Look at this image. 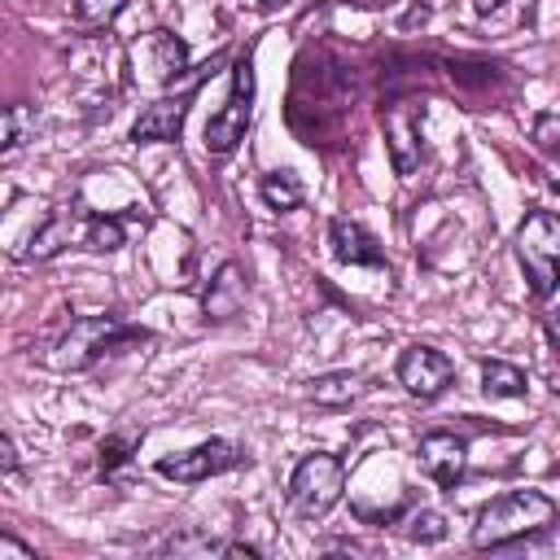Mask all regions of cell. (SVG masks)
<instances>
[{
    "instance_id": "484cf974",
    "label": "cell",
    "mask_w": 560,
    "mask_h": 560,
    "mask_svg": "<svg viewBox=\"0 0 560 560\" xmlns=\"http://www.w3.org/2000/svg\"><path fill=\"white\" fill-rule=\"evenodd\" d=\"M542 332H547V341H551V350L560 354V306H551V311L542 315Z\"/></svg>"
},
{
    "instance_id": "7a4b0ae2",
    "label": "cell",
    "mask_w": 560,
    "mask_h": 560,
    "mask_svg": "<svg viewBox=\"0 0 560 560\" xmlns=\"http://www.w3.org/2000/svg\"><path fill=\"white\" fill-rule=\"evenodd\" d=\"M556 525V503L542 490H512L490 499L472 521V547H508Z\"/></svg>"
},
{
    "instance_id": "6da1fadb",
    "label": "cell",
    "mask_w": 560,
    "mask_h": 560,
    "mask_svg": "<svg viewBox=\"0 0 560 560\" xmlns=\"http://www.w3.org/2000/svg\"><path fill=\"white\" fill-rule=\"evenodd\" d=\"M144 341H153L149 328L122 324L118 315H79L57 337V346L44 354V363L57 368V372H83V368L101 363L105 354H114L122 346H144Z\"/></svg>"
},
{
    "instance_id": "603a6c76",
    "label": "cell",
    "mask_w": 560,
    "mask_h": 560,
    "mask_svg": "<svg viewBox=\"0 0 560 560\" xmlns=\"http://www.w3.org/2000/svg\"><path fill=\"white\" fill-rule=\"evenodd\" d=\"M140 438H109L105 446H101V472H114L122 459H127V451L136 446Z\"/></svg>"
},
{
    "instance_id": "9a60e30c",
    "label": "cell",
    "mask_w": 560,
    "mask_h": 560,
    "mask_svg": "<svg viewBox=\"0 0 560 560\" xmlns=\"http://www.w3.org/2000/svg\"><path fill=\"white\" fill-rule=\"evenodd\" d=\"M481 389H486L490 398H525L529 381H525V372H521L516 363L486 359V363H481Z\"/></svg>"
},
{
    "instance_id": "8fae6325",
    "label": "cell",
    "mask_w": 560,
    "mask_h": 560,
    "mask_svg": "<svg viewBox=\"0 0 560 560\" xmlns=\"http://www.w3.org/2000/svg\"><path fill=\"white\" fill-rule=\"evenodd\" d=\"M385 122V136H389V153H394V171L398 175H411L416 162H420V105L411 101H398L381 114Z\"/></svg>"
},
{
    "instance_id": "4316f807",
    "label": "cell",
    "mask_w": 560,
    "mask_h": 560,
    "mask_svg": "<svg viewBox=\"0 0 560 560\" xmlns=\"http://www.w3.org/2000/svg\"><path fill=\"white\" fill-rule=\"evenodd\" d=\"M0 468H4L9 477L18 472V446H13V438H9V433L0 438Z\"/></svg>"
},
{
    "instance_id": "7c38bea8",
    "label": "cell",
    "mask_w": 560,
    "mask_h": 560,
    "mask_svg": "<svg viewBox=\"0 0 560 560\" xmlns=\"http://www.w3.org/2000/svg\"><path fill=\"white\" fill-rule=\"evenodd\" d=\"M79 228H88V219H83V210H79V206H57V210H48V214H44V223L31 232V241H26L22 258H26V262H44V258L61 254V249L74 241V232H79Z\"/></svg>"
},
{
    "instance_id": "2e32d148",
    "label": "cell",
    "mask_w": 560,
    "mask_h": 560,
    "mask_svg": "<svg viewBox=\"0 0 560 560\" xmlns=\"http://www.w3.org/2000/svg\"><path fill=\"white\" fill-rule=\"evenodd\" d=\"M258 192H262V201H267L271 210H298V206H302V184H298L293 171H271V175H262Z\"/></svg>"
},
{
    "instance_id": "3957f363",
    "label": "cell",
    "mask_w": 560,
    "mask_h": 560,
    "mask_svg": "<svg viewBox=\"0 0 560 560\" xmlns=\"http://www.w3.org/2000/svg\"><path fill=\"white\" fill-rule=\"evenodd\" d=\"M516 262L529 280V293L547 302L560 289V214L556 210H529L512 236Z\"/></svg>"
},
{
    "instance_id": "44dd1931",
    "label": "cell",
    "mask_w": 560,
    "mask_h": 560,
    "mask_svg": "<svg viewBox=\"0 0 560 560\" xmlns=\"http://www.w3.org/2000/svg\"><path fill=\"white\" fill-rule=\"evenodd\" d=\"M122 9H127V0H74V18L83 26H109Z\"/></svg>"
},
{
    "instance_id": "5bb4252c",
    "label": "cell",
    "mask_w": 560,
    "mask_h": 560,
    "mask_svg": "<svg viewBox=\"0 0 560 560\" xmlns=\"http://www.w3.org/2000/svg\"><path fill=\"white\" fill-rule=\"evenodd\" d=\"M149 52H153V79L158 83H175L188 66V44L171 31H153L149 35Z\"/></svg>"
},
{
    "instance_id": "ba28073f",
    "label": "cell",
    "mask_w": 560,
    "mask_h": 560,
    "mask_svg": "<svg viewBox=\"0 0 560 560\" xmlns=\"http://www.w3.org/2000/svg\"><path fill=\"white\" fill-rule=\"evenodd\" d=\"M416 455H420V468H424L442 490H455V481L464 477V464H468V442L455 438V433H446V429H438V433H424V438H420Z\"/></svg>"
},
{
    "instance_id": "f1b7e54d",
    "label": "cell",
    "mask_w": 560,
    "mask_h": 560,
    "mask_svg": "<svg viewBox=\"0 0 560 560\" xmlns=\"http://www.w3.org/2000/svg\"><path fill=\"white\" fill-rule=\"evenodd\" d=\"M258 4H267V9H276V4H284V0H258Z\"/></svg>"
},
{
    "instance_id": "8992f818",
    "label": "cell",
    "mask_w": 560,
    "mask_h": 560,
    "mask_svg": "<svg viewBox=\"0 0 560 560\" xmlns=\"http://www.w3.org/2000/svg\"><path fill=\"white\" fill-rule=\"evenodd\" d=\"M245 459H249L245 446H236V442H228V438H210V442H197V446H188V451L162 455V459H158V477L197 486V481H206V477H219V472L241 468Z\"/></svg>"
},
{
    "instance_id": "d6986e66",
    "label": "cell",
    "mask_w": 560,
    "mask_h": 560,
    "mask_svg": "<svg viewBox=\"0 0 560 560\" xmlns=\"http://www.w3.org/2000/svg\"><path fill=\"white\" fill-rule=\"evenodd\" d=\"M31 136H35V109L31 105H9L4 109V144H0V153L13 158Z\"/></svg>"
},
{
    "instance_id": "4fadbf2b",
    "label": "cell",
    "mask_w": 560,
    "mask_h": 560,
    "mask_svg": "<svg viewBox=\"0 0 560 560\" xmlns=\"http://www.w3.org/2000/svg\"><path fill=\"white\" fill-rule=\"evenodd\" d=\"M241 306H245V276L236 262H223L201 298V311H206V319H232Z\"/></svg>"
},
{
    "instance_id": "52a82bcc",
    "label": "cell",
    "mask_w": 560,
    "mask_h": 560,
    "mask_svg": "<svg viewBox=\"0 0 560 560\" xmlns=\"http://www.w3.org/2000/svg\"><path fill=\"white\" fill-rule=\"evenodd\" d=\"M451 376H455V363L442 354V350H433V346H407L402 354H398V385L411 394V398H438L446 385H451Z\"/></svg>"
},
{
    "instance_id": "7402d4cb",
    "label": "cell",
    "mask_w": 560,
    "mask_h": 560,
    "mask_svg": "<svg viewBox=\"0 0 560 560\" xmlns=\"http://www.w3.org/2000/svg\"><path fill=\"white\" fill-rule=\"evenodd\" d=\"M407 538H416V542H442L446 538L442 512H411L407 516Z\"/></svg>"
},
{
    "instance_id": "e0dca14e",
    "label": "cell",
    "mask_w": 560,
    "mask_h": 560,
    "mask_svg": "<svg viewBox=\"0 0 560 560\" xmlns=\"http://www.w3.org/2000/svg\"><path fill=\"white\" fill-rule=\"evenodd\" d=\"M354 394H359V376H354V372H328V376L311 381V398H315L319 407H341V402H350Z\"/></svg>"
},
{
    "instance_id": "d4e9b609",
    "label": "cell",
    "mask_w": 560,
    "mask_h": 560,
    "mask_svg": "<svg viewBox=\"0 0 560 560\" xmlns=\"http://www.w3.org/2000/svg\"><path fill=\"white\" fill-rule=\"evenodd\" d=\"M4 556H13V560H35V551H31V547H22L13 534H4V538H0V560H4Z\"/></svg>"
},
{
    "instance_id": "83f0119b",
    "label": "cell",
    "mask_w": 560,
    "mask_h": 560,
    "mask_svg": "<svg viewBox=\"0 0 560 560\" xmlns=\"http://www.w3.org/2000/svg\"><path fill=\"white\" fill-rule=\"evenodd\" d=\"M499 4H503V0H472V9H477V13H494Z\"/></svg>"
},
{
    "instance_id": "5b68a950",
    "label": "cell",
    "mask_w": 560,
    "mask_h": 560,
    "mask_svg": "<svg viewBox=\"0 0 560 560\" xmlns=\"http://www.w3.org/2000/svg\"><path fill=\"white\" fill-rule=\"evenodd\" d=\"M249 118H254V57L241 52L236 66H232L228 101H223V109H214L210 122H206V149L219 153V158H228V153L245 140Z\"/></svg>"
},
{
    "instance_id": "cb8c5ba5",
    "label": "cell",
    "mask_w": 560,
    "mask_h": 560,
    "mask_svg": "<svg viewBox=\"0 0 560 560\" xmlns=\"http://www.w3.org/2000/svg\"><path fill=\"white\" fill-rule=\"evenodd\" d=\"M534 140H538V153H542V162H547V171H551V184L560 188V144L547 136V127H542V122H538Z\"/></svg>"
},
{
    "instance_id": "30bf717a",
    "label": "cell",
    "mask_w": 560,
    "mask_h": 560,
    "mask_svg": "<svg viewBox=\"0 0 560 560\" xmlns=\"http://www.w3.org/2000/svg\"><path fill=\"white\" fill-rule=\"evenodd\" d=\"M328 245H332V258L337 262H346V267H385V249H381V241L359 223V219H350V214H337L332 223H328Z\"/></svg>"
},
{
    "instance_id": "277c9868",
    "label": "cell",
    "mask_w": 560,
    "mask_h": 560,
    "mask_svg": "<svg viewBox=\"0 0 560 560\" xmlns=\"http://www.w3.org/2000/svg\"><path fill=\"white\" fill-rule=\"evenodd\" d=\"M341 490H346V464L328 451H315L302 455L289 477V508L302 521H319L341 503Z\"/></svg>"
},
{
    "instance_id": "ffe728a7",
    "label": "cell",
    "mask_w": 560,
    "mask_h": 560,
    "mask_svg": "<svg viewBox=\"0 0 560 560\" xmlns=\"http://www.w3.org/2000/svg\"><path fill=\"white\" fill-rule=\"evenodd\" d=\"M83 236H88V245L101 249V254L122 249V241H127V232H122V223H118L114 214H92L88 228H83Z\"/></svg>"
},
{
    "instance_id": "9c48e42d",
    "label": "cell",
    "mask_w": 560,
    "mask_h": 560,
    "mask_svg": "<svg viewBox=\"0 0 560 560\" xmlns=\"http://www.w3.org/2000/svg\"><path fill=\"white\" fill-rule=\"evenodd\" d=\"M188 105H192V92L158 96V101L144 105V114L131 122V140H136V144H166V140H179L184 118H188Z\"/></svg>"
},
{
    "instance_id": "ac0fdd59",
    "label": "cell",
    "mask_w": 560,
    "mask_h": 560,
    "mask_svg": "<svg viewBox=\"0 0 560 560\" xmlns=\"http://www.w3.org/2000/svg\"><path fill=\"white\" fill-rule=\"evenodd\" d=\"M228 547H232V542L210 538V534H171V538L158 547V556H228Z\"/></svg>"
}]
</instances>
